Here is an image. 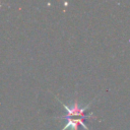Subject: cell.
Returning a JSON list of instances; mask_svg holds the SVG:
<instances>
[{"mask_svg": "<svg viewBox=\"0 0 130 130\" xmlns=\"http://www.w3.org/2000/svg\"><path fill=\"white\" fill-rule=\"evenodd\" d=\"M60 103H61V102H60ZM61 104H62L63 108L67 111V114H66L65 116L60 117V118H65V119H67V118H70V117H73V116H80V117H81V118H83V119H88V118L92 117V115L86 116V115H85V113H84V111H85L86 109H88L89 105H87V106H85V107L81 108V107H79V105H78L77 101H75V102H74V104H73V106H72L71 108H69L67 105H65V104H63V103H61Z\"/></svg>", "mask_w": 130, "mask_h": 130, "instance_id": "obj_1", "label": "cell"}, {"mask_svg": "<svg viewBox=\"0 0 130 130\" xmlns=\"http://www.w3.org/2000/svg\"><path fill=\"white\" fill-rule=\"evenodd\" d=\"M68 119V122H67V124L62 128V130H66V129H68L69 127H71L72 128V130H77L78 129V126H82L85 130H89L86 126H85V124L83 123V118H80V119H71V118H67Z\"/></svg>", "mask_w": 130, "mask_h": 130, "instance_id": "obj_2", "label": "cell"}]
</instances>
